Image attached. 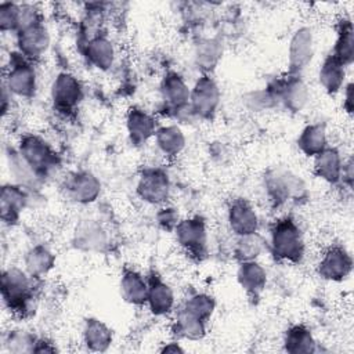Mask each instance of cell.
Masks as SVG:
<instances>
[{
	"mask_svg": "<svg viewBox=\"0 0 354 354\" xmlns=\"http://www.w3.org/2000/svg\"><path fill=\"white\" fill-rule=\"evenodd\" d=\"M1 296L6 306L25 315L32 311L33 303V277H30L25 268L8 267L1 272Z\"/></svg>",
	"mask_w": 354,
	"mask_h": 354,
	"instance_id": "cell-1",
	"label": "cell"
},
{
	"mask_svg": "<svg viewBox=\"0 0 354 354\" xmlns=\"http://www.w3.org/2000/svg\"><path fill=\"white\" fill-rule=\"evenodd\" d=\"M272 254L283 261L300 263L304 256V241L297 223L290 217L277 220L270 230Z\"/></svg>",
	"mask_w": 354,
	"mask_h": 354,
	"instance_id": "cell-2",
	"label": "cell"
},
{
	"mask_svg": "<svg viewBox=\"0 0 354 354\" xmlns=\"http://www.w3.org/2000/svg\"><path fill=\"white\" fill-rule=\"evenodd\" d=\"M3 86L12 97L32 98L37 90V73L32 61L12 53L4 73Z\"/></svg>",
	"mask_w": 354,
	"mask_h": 354,
	"instance_id": "cell-3",
	"label": "cell"
},
{
	"mask_svg": "<svg viewBox=\"0 0 354 354\" xmlns=\"http://www.w3.org/2000/svg\"><path fill=\"white\" fill-rule=\"evenodd\" d=\"M264 189L274 205L299 199L306 192L303 180L286 169H271L264 176Z\"/></svg>",
	"mask_w": 354,
	"mask_h": 354,
	"instance_id": "cell-4",
	"label": "cell"
},
{
	"mask_svg": "<svg viewBox=\"0 0 354 354\" xmlns=\"http://www.w3.org/2000/svg\"><path fill=\"white\" fill-rule=\"evenodd\" d=\"M221 101V91L210 75H201L191 87L189 111L201 119H212Z\"/></svg>",
	"mask_w": 354,
	"mask_h": 354,
	"instance_id": "cell-5",
	"label": "cell"
},
{
	"mask_svg": "<svg viewBox=\"0 0 354 354\" xmlns=\"http://www.w3.org/2000/svg\"><path fill=\"white\" fill-rule=\"evenodd\" d=\"M17 151L39 177H43L57 163L55 152L50 144L36 134L22 136Z\"/></svg>",
	"mask_w": 354,
	"mask_h": 354,
	"instance_id": "cell-6",
	"label": "cell"
},
{
	"mask_svg": "<svg viewBox=\"0 0 354 354\" xmlns=\"http://www.w3.org/2000/svg\"><path fill=\"white\" fill-rule=\"evenodd\" d=\"M177 243L191 256L202 259L207 252V227L202 217L181 218L174 228Z\"/></svg>",
	"mask_w": 354,
	"mask_h": 354,
	"instance_id": "cell-7",
	"label": "cell"
},
{
	"mask_svg": "<svg viewBox=\"0 0 354 354\" xmlns=\"http://www.w3.org/2000/svg\"><path fill=\"white\" fill-rule=\"evenodd\" d=\"M50 95L55 109L61 112H71L79 106L84 91L80 80L75 75L69 72H59L51 83Z\"/></svg>",
	"mask_w": 354,
	"mask_h": 354,
	"instance_id": "cell-8",
	"label": "cell"
},
{
	"mask_svg": "<svg viewBox=\"0 0 354 354\" xmlns=\"http://www.w3.org/2000/svg\"><path fill=\"white\" fill-rule=\"evenodd\" d=\"M170 178L159 167L145 169L138 177L136 192L141 201L149 205H163L170 196Z\"/></svg>",
	"mask_w": 354,
	"mask_h": 354,
	"instance_id": "cell-9",
	"label": "cell"
},
{
	"mask_svg": "<svg viewBox=\"0 0 354 354\" xmlns=\"http://www.w3.org/2000/svg\"><path fill=\"white\" fill-rule=\"evenodd\" d=\"M278 104H282L290 112H300L308 102V87L300 75L289 73L282 80L271 86Z\"/></svg>",
	"mask_w": 354,
	"mask_h": 354,
	"instance_id": "cell-10",
	"label": "cell"
},
{
	"mask_svg": "<svg viewBox=\"0 0 354 354\" xmlns=\"http://www.w3.org/2000/svg\"><path fill=\"white\" fill-rule=\"evenodd\" d=\"M314 55V35L308 26H301L295 30L288 46L289 73L300 75Z\"/></svg>",
	"mask_w": 354,
	"mask_h": 354,
	"instance_id": "cell-11",
	"label": "cell"
},
{
	"mask_svg": "<svg viewBox=\"0 0 354 354\" xmlns=\"http://www.w3.org/2000/svg\"><path fill=\"white\" fill-rule=\"evenodd\" d=\"M66 196L79 205L93 203L101 194V181L100 178L88 171L80 170L72 173L64 185Z\"/></svg>",
	"mask_w": 354,
	"mask_h": 354,
	"instance_id": "cell-12",
	"label": "cell"
},
{
	"mask_svg": "<svg viewBox=\"0 0 354 354\" xmlns=\"http://www.w3.org/2000/svg\"><path fill=\"white\" fill-rule=\"evenodd\" d=\"M15 41L18 53L29 61H35L47 53L50 47V32L43 22H39L17 32Z\"/></svg>",
	"mask_w": 354,
	"mask_h": 354,
	"instance_id": "cell-13",
	"label": "cell"
},
{
	"mask_svg": "<svg viewBox=\"0 0 354 354\" xmlns=\"http://www.w3.org/2000/svg\"><path fill=\"white\" fill-rule=\"evenodd\" d=\"M75 248L83 252H104L109 245L106 230L97 220H82L76 224L72 235Z\"/></svg>",
	"mask_w": 354,
	"mask_h": 354,
	"instance_id": "cell-14",
	"label": "cell"
},
{
	"mask_svg": "<svg viewBox=\"0 0 354 354\" xmlns=\"http://www.w3.org/2000/svg\"><path fill=\"white\" fill-rule=\"evenodd\" d=\"M353 270L351 254L342 246L329 248L319 260L318 274L321 278L332 282L346 279Z\"/></svg>",
	"mask_w": 354,
	"mask_h": 354,
	"instance_id": "cell-15",
	"label": "cell"
},
{
	"mask_svg": "<svg viewBox=\"0 0 354 354\" xmlns=\"http://www.w3.org/2000/svg\"><path fill=\"white\" fill-rule=\"evenodd\" d=\"M227 223L230 230L236 235L257 232L259 216L256 209L245 199H235L227 210Z\"/></svg>",
	"mask_w": 354,
	"mask_h": 354,
	"instance_id": "cell-16",
	"label": "cell"
},
{
	"mask_svg": "<svg viewBox=\"0 0 354 354\" xmlns=\"http://www.w3.org/2000/svg\"><path fill=\"white\" fill-rule=\"evenodd\" d=\"M159 91L163 102L174 111H183L189 105L191 87L177 72H167L163 76Z\"/></svg>",
	"mask_w": 354,
	"mask_h": 354,
	"instance_id": "cell-17",
	"label": "cell"
},
{
	"mask_svg": "<svg viewBox=\"0 0 354 354\" xmlns=\"http://www.w3.org/2000/svg\"><path fill=\"white\" fill-rule=\"evenodd\" d=\"M126 130L131 144L142 145L155 136L158 126L149 112L138 106H131L126 115Z\"/></svg>",
	"mask_w": 354,
	"mask_h": 354,
	"instance_id": "cell-18",
	"label": "cell"
},
{
	"mask_svg": "<svg viewBox=\"0 0 354 354\" xmlns=\"http://www.w3.org/2000/svg\"><path fill=\"white\" fill-rule=\"evenodd\" d=\"M24 188L25 187L15 183L3 184L0 194V216L6 224H17L24 212L28 203V195Z\"/></svg>",
	"mask_w": 354,
	"mask_h": 354,
	"instance_id": "cell-19",
	"label": "cell"
},
{
	"mask_svg": "<svg viewBox=\"0 0 354 354\" xmlns=\"http://www.w3.org/2000/svg\"><path fill=\"white\" fill-rule=\"evenodd\" d=\"M176 297L171 286L156 275L148 278V296L147 306L156 317H165L174 308Z\"/></svg>",
	"mask_w": 354,
	"mask_h": 354,
	"instance_id": "cell-20",
	"label": "cell"
},
{
	"mask_svg": "<svg viewBox=\"0 0 354 354\" xmlns=\"http://www.w3.org/2000/svg\"><path fill=\"white\" fill-rule=\"evenodd\" d=\"M236 281L249 297L257 299L266 289L267 271L257 260L241 261L236 271Z\"/></svg>",
	"mask_w": 354,
	"mask_h": 354,
	"instance_id": "cell-21",
	"label": "cell"
},
{
	"mask_svg": "<svg viewBox=\"0 0 354 354\" xmlns=\"http://www.w3.org/2000/svg\"><path fill=\"white\" fill-rule=\"evenodd\" d=\"M84 57L91 66L105 72L111 69L115 62V46L108 36L98 33L87 40L84 47Z\"/></svg>",
	"mask_w": 354,
	"mask_h": 354,
	"instance_id": "cell-22",
	"label": "cell"
},
{
	"mask_svg": "<svg viewBox=\"0 0 354 354\" xmlns=\"http://www.w3.org/2000/svg\"><path fill=\"white\" fill-rule=\"evenodd\" d=\"M120 295L124 301L133 306L147 304L148 281L133 268H124L119 281Z\"/></svg>",
	"mask_w": 354,
	"mask_h": 354,
	"instance_id": "cell-23",
	"label": "cell"
},
{
	"mask_svg": "<svg viewBox=\"0 0 354 354\" xmlns=\"http://www.w3.org/2000/svg\"><path fill=\"white\" fill-rule=\"evenodd\" d=\"M82 336L87 350L95 353L106 351L113 342L112 329L101 319L93 317L84 319Z\"/></svg>",
	"mask_w": 354,
	"mask_h": 354,
	"instance_id": "cell-24",
	"label": "cell"
},
{
	"mask_svg": "<svg viewBox=\"0 0 354 354\" xmlns=\"http://www.w3.org/2000/svg\"><path fill=\"white\" fill-rule=\"evenodd\" d=\"M343 163L344 160L340 152L333 147H326L314 156V173L318 178L329 184H336L342 178Z\"/></svg>",
	"mask_w": 354,
	"mask_h": 354,
	"instance_id": "cell-25",
	"label": "cell"
},
{
	"mask_svg": "<svg viewBox=\"0 0 354 354\" xmlns=\"http://www.w3.org/2000/svg\"><path fill=\"white\" fill-rule=\"evenodd\" d=\"M54 264L55 254L43 243L32 246L24 256V268L33 278H40L48 274Z\"/></svg>",
	"mask_w": 354,
	"mask_h": 354,
	"instance_id": "cell-26",
	"label": "cell"
},
{
	"mask_svg": "<svg viewBox=\"0 0 354 354\" xmlns=\"http://www.w3.org/2000/svg\"><path fill=\"white\" fill-rule=\"evenodd\" d=\"M318 80L328 94H336L344 87L346 66L330 54L319 66Z\"/></svg>",
	"mask_w": 354,
	"mask_h": 354,
	"instance_id": "cell-27",
	"label": "cell"
},
{
	"mask_svg": "<svg viewBox=\"0 0 354 354\" xmlns=\"http://www.w3.org/2000/svg\"><path fill=\"white\" fill-rule=\"evenodd\" d=\"M153 138L159 152L169 158L180 155L185 148V134L177 124L158 127Z\"/></svg>",
	"mask_w": 354,
	"mask_h": 354,
	"instance_id": "cell-28",
	"label": "cell"
},
{
	"mask_svg": "<svg viewBox=\"0 0 354 354\" xmlns=\"http://www.w3.org/2000/svg\"><path fill=\"white\" fill-rule=\"evenodd\" d=\"M223 57V44L218 39H202L198 41L194 50V61L202 75H209Z\"/></svg>",
	"mask_w": 354,
	"mask_h": 354,
	"instance_id": "cell-29",
	"label": "cell"
},
{
	"mask_svg": "<svg viewBox=\"0 0 354 354\" xmlns=\"http://www.w3.org/2000/svg\"><path fill=\"white\" fill-rule=\"evenodd\" d=\"M328 147L326 127L322 123L307 124L297 137V148L306 155L314 158Z\"/></svg>",
	"mask_w": 354,
	"mask_h": 354,
	"instance_id": "cell-30",
	"label": "cell"
},
{
	"mask_svg": "<svg viewBox=\"0 0 354 354\" xmlns=\"http://www.w3.org/2000/svg\"><path fill=\"white\" fill-rule=\"evenodd\" d=\"M315 339L306 325H292L283 335V350L289 354H310L315 351Z\"/></svg>",
	"mask_w": 354,
	"mask_h": 354,
	"instance_id": "cell-31",
	"label": "cell"
},
{
	"mask_svg": "<svg viewBox=\"0 0 354 354\" xmlns=\"http://www.w3.org/2000/svg\"><path fill=\"white\" fill-rule=\"evenodd\" d=\"M173 329L183 339L199 340L206 335V322L180 307L174 314Z\"/></svg>",
	"mask_w": 354,
	"mask_h": 354,
	"instance_id": "cell-32",
	"label": "cell"
},
{
	"mask_svg": "<svg viewBox=\"0 0 354 354\" xmlns=\"http://www.w3.org/2000/svg\"><path fill=\"white\" fill-rule=\"evenodd\" d=\"M332 55L344 66H350L354 59V30L350 19H342Z\"/></svg>",
	"mask_w": 354,
	"mask_h": 354,
	"instance_id": "cell-33",
	"label": "cell"
},
{
	"mask_svg": "<svg viewBox=\"0 0 354 354\" xmlns=\"http://www.w3.org/2000/svg\"><path fill=\"white\" fill-rule=\"evenodd\" d=\"M264 249H266V242L257 232L241 235V236H236V242L234 246V256L239 263L257 260V257L263 253Z\"/></svg>",
	"mask_w": 354,
	"mask_h": 354,
	"instance_id": "cell-34",
	"label": "cell"
},
{
	"mask_svg": "<svg viewBox=\"0 0 354 354\" xmlns=\"http://www.w3.org/2000/svg\"><path fill=\"white\" fill-rule=\"evenodd\" d=\"M183 307L189 311L191 314H194L195 317L201 318L202 321L207 322L210 319V317L214 313L216 308V300L213 296L199 292V293H194L192 296H189L185 303L183 304Z\"/></svg>",
	"mask_w": 354,
	"mask_h": 354,
	"instance_id": "cell-35",
	"label": "cell"
},
{
	"mask_svg": "<svg viewBox=\"0 0 354 354\" xmlns=\"http://www.w3.org/2000/svg\"><path fill=\"white\" fill-rule=\"evenodd\" d=\"M243 104L245 106L252 112H264L278 105L277 97L271 87L253 90L243 95Z\"/></svg>",
	"mask_w": 354,
	"mask_h": 354,
	"instance_id": "cell-36",
	"label": "cell"
},
{
	"mask_svg": "<svg viewBox=\"0 0 354 354\" xmlns=\"http://www.w3.org/2000/svg\"><path fill=\"white\" fill-rule=\"evenodd\" d=\"M36 337L26 330H10L4 339V346L10 353H33Z\"/></svg>",
	"mask_w": 354,
	"mask_h": 354,
	"instance_id": "cell-37",
	"label": "cell"
},
{
	"mask_svg": "<svg viewBox=\"0 0 354 354\" xmlns=\"http://www.w3.org/2000/svg\"><path fill=\"white\" fill-rule=\"evenodd\" d=\"M21 4L12 1L0 3V30L17 33L19 26Z\"/></svg>",
	"mask_w": 354,
	"mask_h": 354,
	"instance_id": "cell-38",
	"label": "cell"
},
{
	"mask_svg": "<svg viewBox=\"0 0 354 354\" xmlns=\"http://www.w3.org/2000/svg\"><path fill=\"white\" fill-rule=\"evenodd\" d=\"M156 220H158V224L162 228H165V230H174L181 218L178 216L177 209L170 207V206H165V207H162L158 212Z\"/></svg>",
	"mask_w": 354,
	"mask_h": 354,
	"instance_id": "cell-39",
	"label": "cell"
},
{
	"mask_svg": "<svg viewBox=\"0 0 354 354\" xmlns=\"http://www.w3.org/2000/svg\"><path fill=\"white\" fill-rule=\"evenodd\" d=\"M343 108L347 113H353L354 108V101H353V84L348 83L344 86V93H343Z\"/></svg>",
	"mask_w": 354,
	"mask_h": 354,
	"instance_id": "cell-40",
	"label": "cell"
},
{
	"mask_svg": "<svg viewBox=\"0 0 354 354\" xmlns=\"http://www.w3.org/2000/svg\"><path fill=\"white\" fill-rule=\"evenodd\" d=\"M55 351H57V347L53 346L51 343H48V342L43 340V339H37L36 340L33 353H55Z\"/></svg>",
	"mask_w": 354,
	"mask_h": 354,
	"instance_id": "cell-41",
	"label": "cell"
},
{
	"mask_svg": "<svg viewBox=\"0 0 354 354\" xmlns=\"http://www.w3.org/2000/svg\"><path fill=\"white\" fill-rule=\"evenodd\" d=\"M162 353H184V348L176 343V342H171V343H167L165 344L162 348H160Z\"/></svg>",
	"mask_w": 354,
	"mask_h": 354,
	"instance_id": "cell-42",
	"label": "cell"
}]
</instances>
